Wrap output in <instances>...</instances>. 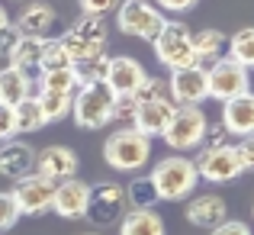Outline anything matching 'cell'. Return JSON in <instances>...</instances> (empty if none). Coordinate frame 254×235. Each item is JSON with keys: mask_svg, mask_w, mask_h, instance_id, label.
Here are the masks:
<instances>
[{"mask_svg": "<svg viewBox=\"0 0 254 235\" xmlns=\"http://www.w3.org/2000/svg\"><path fill=\"white\" fill-rule=\"evenodd\" d=\"M151 184H155L158 190V200H190L193 190H196L199 184V174H196V164H193V158L187 155H168L161 158L155 167H151Z\"/></svg>", "mask_w": 254, "mask_h": 235, "instance_id": "cell-1", "label": "cell"}, {"mask_svg": "<svg viewBox=\"0 0 254 235\" xmlns=\"http://www.w3.org/2000/svg\"><path fill=\"white\" fill-rule=\"evenodd\" d=\"M103 158L113 171L135 174V171H142L151 158V139H145L142 132H135L132 126H123V129H116L103 142Z\"/></svg>", "mask_w": 254, "mask_h": 235, "instance_id": "cell-2", "label": "cell"}, {"mask_svg": "<svg viewBox=\"0 0 254 235\" xmlns=\"http://www.w3.org/2000/svg\"><path fill=\"white\" fill-rule=\"evenodd\" d=\"M151 45H155V58L168 71L203 65L196 58V52H193V32H190V26L180 23V19H164L161 32L151 39Z\"/></svg>", "mask_w": 254, "mask_h": 235, "instance_id": "cell-3", "label": "cell"}, {"mask_svg": "<svg viewBox=\"0 0 254 235\" xmlns=\"http://www.w3.org/2000/svg\"><path fill=\"white\" fill-rule=\"evenodd\" d=\"M106 39H110V32H106V23H103V19L81 16L77 23H71L68 29H64L62 45L68 49L71 65H81V62H90V58L103 55Z\"/></svg>", "mask_w": 254, "mask_h": 235, "instance_id": "cell-4", "label": "cell"}, {"mask_svg": "<svg viewBox=\"0 0 254 235\" xmlns=\"http://www.w3.org/2000/svg\"><path fill=\"white\" fill-rule=\"evenodd\" d=\"M113 100L116 93L106 84H84L74 90V100H71V116L81 129H103L110 123L113 113Z\"/></svg>", "mask_w": 254, "mask_h": 235, "instance_id": "cell-5", "label": "cell"}, {"mask_svg": "<svg viewBox=\"0 0 254 235\" xmlns=\"http://www.w3.org/2000/svg\"><path fill=\"white\" fill-rule=\"evenodd\" d=\"M161 26H164V13L148 0H123L116 6V29L123 36L151 42L161 32Z\"/></svg>", "mask_w": 254, "mask_h": 235, "instance_id": "cell-6", "label": "cell"}, {"mask_svg": "<svg viewBox=\"0 0 254 235\" xmlns=\"http://www.w3.org/2000/svg\"><path fill=\"white\" fill-rule=\"evenodd\" d=\"M126 193L123 184L116 180H100V184L90 187V197H87V210L84 219L97 229H106V226H119V219L126 216Z\"/></svg>", "mask_w": 254, "mask_h": 235, "instance_id": "cell-7", "label": "cell"}, {"mask_svg": "<svg viewBox=\"0 0 254 235\" xmlns=\"http://www.w3.org/2000/svg\"><path fill=\"white\" fill-rule=\"evenodd\" d=\"M206 126H209V119H206L203 106H174V116L161 139L174 152H190L203 145Z\"/></svg>", "mask_w": 254, "mask_h": 235, "instance_id": "cell-8", "label": "cell"}, {"mask_svg": "<svg viewBox=\"0 0 254 235\" xmlns=\"http://www.w3.org/2000/svg\"><path fill=\"white\" fill-rule=\"evenodd\" d=\"M251 90V80H248V71L242 68L238 62H232L229 55H219L216 62L206 68V93L219 103L238 97V93Z\"/></svg>", "mask_w": 254, "mask_h": 235, "instance_id": "cell-9", "label": "cell"}, {"mask_svg": "<svg viewBox=\"0 0 254 235\" xmlns=\"http://www.w3.org/2000/svg\"><path fill=\"white\" fill-rule=\"evenodd\" d=\"M13 200L19 206V216H42L52 210V197H55V184L39 174H26V177L13 180Z\"/></svg>", "mask_w": 254, "mask_h": 235, "instance_id": "cell-10", "label": "cell"}, {"mask_svg": "<svg viewBox=\"0 0 254 235\" xmlns=\"http://www.w3.org/2000/svg\"><path fill=\"white\" fill-rule=\"evenodd\" d=\"M168 93L177 106H203V100H209V93H206V68L193 65V68L171 71Z\"/></svg>", "mask_w": 254, "mask_h": 235, "instance_id": "cell-11", "label": "cell"}, {"mask_svg": "<svg viewBox=\"0 0 254 235\" xmlns=\"http://www.w3.org/2000/svg\"><path fill=\"white\" fill-rule=\"evenodd\" d=\"M77 167H81V158H77L74 149H68V145H49V149L36 152V167L32 171L39 177L52 180V184H62V180L74 177Z\"/></svg>", "mask_w": 254, "mask_h": 235, "instance_id": "cell-12", "label": "cell"}, {"mask_svg": "<svg viewBox=\"0 0 254 235\" xmlns=\"http://www.w3.org/2000/svg\"><path fill=\"white\" fill-rule=\"evenodd\" d=\"M193 164H196V174L203 180H209V184H229V180H235L242 174L232 145H225V149H203Z\"/></svg>", "mask_w": 254, "mask_h": 235, "instance_id": "cell-13", "label": "cell"}, {"mask_svg": "<svg viewBox=\"0 0 254 235\" xmlns=\"http://www.w3.org/2000/svg\"><path fill=\"white\" fill-rule=\"evenodd\" d=\"M87 197H90V184H84L81 177H68L62 184H55L52 213H58L62 219H84Z\"/></svg>", "mask_w": 254, "mask_h": 235, "instance_id": "cell-14", "label": "cell"}, {"mask_svg": "<svg viewBox=\"0 0 254 235\" xmlns=\"http://www.w3.org/2000/svg\"><path fill=\"white\" fill-rule=\"evenodd\" d=\"M148 78V71H145V65L138 62V58L132 55H116L110 58V71H106V87H110L116 97H123V93H135L138 84Z\"/></svg>", "mask_w": 254, "mask_h": 235, "instance_id": "cell-15", "label": "cell"}, {"mask_svg": "<svg viewBox=\"0 0 254 235\" xmlns=\"http://www.w3.org/2000/svg\"><path fill=\"white\" fill-rule=\"evenodd\" d=\"M36 167V149L23 139H6L0 142V177H10V180H19L26 174H32Z\"/></svg>", "mask_w": 254, "mask_h": 235, "instance_id": "cell-16", "label": "cell"}, {"mask_svg": "<svg viewBox=\"0 0 254 235\" xmlns=\"http://www.w3.org/2000/svg\"><path fill=\"white\" fill-rule=\"evenodd\" d=\"M222 126L229 136L248 139L254 136V90H245L238 97L222 103Z\"/></svg>", "mask_w": 254, "mask_h": 235, "instance_id": "cell-17", "label": "cell"}, {"mask_svg": "<svg viewBox=\"0 0 254 235\" xmlns=\"http://www.w3.org/2000/svg\"><path fill=\"white\" fill-rule=\"evenodd\" d=\"M171 116H174V100H145V103H138L135 116H132V129L142 132L145 139H158L164 136Z\"/></svg>", "mask_w": 254, "mask_h": 235, "instance_id": "cell-18", "label": "cell"}, {"mask_svg": "<svg viewBox=\"0 0 254 235\" xmlns=\"http://www.w3.org/2000/svg\"><path fill=\"white\" fill-rule=\"evenodd\" d=\"M229 206L219 193H199V197L187 200V223L196 229H216L219 223H225Z\"/></svg>", "mask_w": 254, "mask_h": 235, "instance_id": "cell-19", "label": "cell"}, {"mask_svg": "<svg viewBox=\"0 0 254 235\" xmlns=\"http://www.w3.org/2000/svg\"><path fill=\"white\" fill-rule=\"evenodd\" d=\"M55 19H58V13L52 10L49 3H45V0H36V3L23 6V10H19V16L10 19V23L16 26L19 36L49 39V32H52V26H55Z\"/></svg>", "mask_w": 254, "mask_h": 235, "instance_id": "cell-20", "label": "cell"}, {"mask_svg": "<svg viewBox=\"0 0 254 235\" xmlns=\"http://www.w3.org/2000/svg\"><path fill=\"white\" fill-rule=\"evenodd\" d=\"M119 235H168V229L155 210H129L119 219Z\"/></svg>", "mask_w": 254, "mask_h": 235, "instance_id": "cell-21", "label": "cell"}, {"mask_svg": "<svg viewBox=\"0 0 254 235\" xmlns=\"http://www.w3.org/2000/svg\"><path fill=\"white\" fill-rule=\"evenodd\" d=\"M23 97H32L29 71H19V68H13V65H6V68L0 71V100L13 106V103H19Z\"/></svg>", "mask_w": 254, "mask_h": 235, "instance_id": "cell-22", "label": "cell"}, {"mask_svg": "<svg viewBox=\"0 0 254 235\" xmlns=\"http://www.w3.org/2000/svg\"><path fill=\"white\" fill-rule=\"evenodd\" d=\"M123 193H126V210H155V203H161L148 174L132 177L129 184L123 187Z\"/></svg>", "mask_w": 254, "mask_h": 235, "instance_id": "cell-23", "label": "cell"}, {"mask_svg": "<svg viewBox=\"0 0 254 235\" xmlns=\"http://www.w3.org/2000/svg\"><path fill=\"white\" fill-rule=\"evenodd\" d=\"M42 45H45V39L19 36L16 49L10 52V58H6V62H10L13 68H19V71H36L39 65H42Z\"/></svg>", "mask_w": 254, "mask_h": 235, "instance_id": "cell-24", "label": "cell"}, {"mask_svg": "<svg viewBox=\"0 0 254 235\" xmlns=\"http://www.w3.org/2000/svg\"><path fill=\"white\" fill-rule=\"evenodd\" d=\"M13 119H16V132H23V136H32V132L49 126L36 103V97H23L19 103H13Z\"/></svg>", "mask_w": 254, "mask_h": 235, "instance_id": "cell-25", "label": "cell"}, {"mask_svg": "<svg viewBox=\"0 0 254 235\" xmlns=\"http://www.w3.org/2000/svg\"><path fill=\"white\" fill-rule=\"evenodd\" d=\"M71 100L74 93H58V90H39L36 103L42 110L45 123H62L64 116H71Z\"/></svg>", "mask_w": 254, "mask_h": 235, "instance_id": "cell-26", "label": "cell"}, {"mask_svg": "<svg viewBox=\"0 0 254 235\" xmlns=\"http://www.w3.org/2000/svg\"><path fill=\"white\" fill-rule=\"evenodd\" d=\"M229 58L238 62L245 71H254V26H245L229 39Z\"/></svg>", "mask_w": 254, "mask_h": 235, "instance_id": "cell-27", "label": "cell"}, {"mask_svg": "<svg viewBox=\"0 0 254 235\" xmlns=\"http://www.w3.org/2000/svg\"><path fill=\"white\" fill-rule=\"evenodd\" d=\"M225 49V36L219 29H199L193 32V52L199 62H216Z\"/></svg>", "mask_w": 254, "mask_h": 235, "instance_id": "cell-28", "label": "cell"}, {"mask_svg": "<svg viewBox=\"0 0 254 235\" xmlns=\"http://www.w3.org/2000/svg\"><path fill=\"white\" fill-rule=\"evenodd\" d=\"M77 71L71 68H55V71H42L39 75V90H58V93H74L77 90Z\"/></svg>", "mask_w": 254, "mask_h": 235, "instance_id": "cell-29", "label": "cell"}, {"mask_svg": "<svg viewBox=\"0 0 254 235\" xmlns=\"http://www.w3.org/2000/svg\"><path fill=\"white\" fill-rule=\"evenodd\" d=\"M77 71V84H106V71H110V55H97L90 62H81L74 65Z\"/></svg>", "mask_w": 254, "mask_h": 235, "instance_id": "cell-30", "label": "cell"}, {"mask_svg": "<svg viewBox=\"0 0 254 235\" xmlns=\"http://www.w3.org/2000/svg\"><path fill=\"white\" fill-rule=\"evenodd\" d=\"M55 68H71V55H68V49L62 45V39H45L39 71H55Z\"/></svg>", "mask_w": 254, "mask_h": 235, "instance_id": "cell-31", "label": "cell"}, {"mask_svg": "<svg viewBox=\"0 0 254 235\" xmlns=\"http://www.w3.org/2000/svg\"><path fill=\"white\" fill-rule=\"evenodd\" d=\"M132 97H135L138 103H145V100H171V93H168V80H161V78H145L142 84H138V90L132 93Z\"/></svg>", "mask_w": 254, "mask_h": 235, "instance_id": "cell-32", "label": "cell"}, {"mask_svg": "<svg viewBox=\"0 0 254 235\" xmlns=\"http://www.w3.org/2000/svg\"><path fill=\"white\" fill-rule=\"evenodd\" d=\"M19 223V206L10 190H0V232H10Z\"/></svg>", "mask_w": 254, "mask_h": 235, "instance_id": "cell-33", "label": "cell"}, {"mask_svg": "<svg viewBox=\"0 0 254 235\" xmlns=\"http://www.w3.org/2000/svg\"><path fill=\"white\" fill-rule=\"evenodd\" d=\"M138 110V100L132 93H123V97L113 100V113H110V123H129L132 126V116Z\"/></svg>", "mask_w": 254, "mask_h": 235, "instance_id": "cell-34", "label": "cell"}, {"mask_svg": "<svg viewBox=\"0 0 254 235\" xmlns=\"http://www.w3.org/2000/svg\"><path fill=\"white\" fill-rule=\"evenodd\" d=\"M232 149H235V158H238V167H242V174H245V171H254V136L238 139Z\"/></svg>", "mask_w": 254, "mask_h": 235, "instance_id": "cell-35", "label": "cell"}, {"mask_svg": "<svg viewBox=\"0 0 254 235\" xmlns=\"http://www.w3.org/2000/svg\"><path fill=\"white\" fill-rule=\"evenodd\" d=\"M123 0H81V16H97L103 19L106 13H113Z\"/></svg>", "mask_w": 254, "mask_h": 235, "instance_id": "cell-36", "label": "cell"}, {"mask_svg": "<svg viewBox=\"0 0 254 235\" xmlns=\"http://www.w3.org/2000/svg\"><path fill=\"white\" fill-rule=\"evenodd\" d=\"M225 145H232V136L225 132V126H206V136H203V145L199 149H225Z\"/></svg>", "mask_w": 254, "mask_h": 235, "instance_id": "cell-37", "label": "cell"}, {"mask_svg": "<svg viewBox=\"0 0 254 235\" xmlns=\"http://www.w3.org/2000/svg\"><path fill=\"white\" fill-rule=\"evenodd\" d=\"M16 136V119H13V106L0 100V142Z\"/></svg>", "mask_w": 254, "mask_h": 235, "instance_id": "cell-38", "label": "cell"}, {"mask_svg": "<svg viewBox=\"0 0 254 235\" xmlns=\"http://www.w3.org/2000/svg\"><path fill=\"white\" fill-rule=\"evenodd\" d=\"M16 42H19V32H16V26H13V23L0 26V58H10V52L16 49Z\"/></svg>", "mask_w": 254, "mask_h": 235, "instance_id": "cell-39", "label": "cell"}, {"mask_svg": "<svg viewBox=\"0 0 254 235\" xmlns=\"http://www.w3.org/2000/svg\"><path fill=\"white\" fill-rule=\"evenodd\" d=\"M209 235H254L248 223H242V219H225V223H219L216 229H209Z\"/></svg>", "mask_w": 254, "mask_h": 235, "instance_id": "cell-40", "label": "cell"}, {"mask_svg": "<svg viewBox=\"0 0 254 235\" xmlns=\"http://www.w3.org/2000/svg\"><path fill=\"white\" fill-rule=\"evenodd\" d=\"M196 6V0H158V10L164 13H190Z\"/></svg>", "mask_w": 254, "mask_h": 235, "instance_id": "cell-41", "label": "cell"}, {"mask_svg": "<svg viewBox=\"0 0 254 235\" xmlns=\"http://www.w3.org/2000/svg\"><path fill=\"white\" fill-rule=\"evenodd\" d=\"M6 23H10V16H6V10L0 6V26H6Z\"/></svg>", "mask_w": 254, "mask_h": 235, "instance_id": "cell-42", "label": "cell"}, {"mask_svg": "<svg viewBox=\"0 0 254 235\" xmlns=\"http://www.w3.org/2000/svg\"><path fill=\"white\" fill-rule=\"evenodd\" d=\"M84 235H103V232H84Z\"/></svg>", "mask_w": 254, "mask_h": 235, "instance_id": "cell-43", "label": "cell"}]
</instances>
